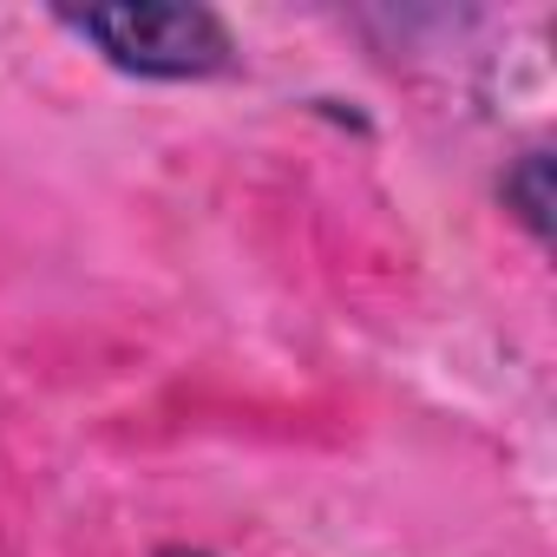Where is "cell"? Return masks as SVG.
Here are the masks:
<instances>
[{
	"instance_id": "cell-1",
	"label": "cell",
	"mask_w": 557,
	"mask_h": 557,
	"mask_svg": "<svg viewBox=\"0 0 557 557\" xmlns=\"http://www.w3.org/2000/svg\"><path fill=\"white\" fill-rule=\"evenodd\" d=\"M66 27L138 79H210L236 60L230 27L210 8H177V0H119V8L73 14Z\"/></svg>"
},
{
	"instance_id": "cell-2",
	"label": "cell",
	"mask_w": 557,
	"mask_h": 557,
	"mask_svg": "<svg viewBox=\"0 0 557 557\" xmlns=\"http://www.w3.org/2000/svg\"><path fill=\"white\" fill-rule=\"evenodd\" d=\"M505 203H511V216L544 243V230H550V158H544V151H524V158L505 171Z\"/></svg>"
},
{
	"instance_id": "cell-3",
	"label": "cell",
	"mask_w": 557,
	"mask_h": 557,
	"mask_svg": "<svg viewBox=\"0 0 557 557\" xmlns=\"http://www.w3.org/2000/svg\"><path fill=\"white\" fill-rule=\"evenodd\" d=\"M158 557H210V550H190V544H164Z\"/></svg>"
}]
</instances>
